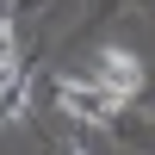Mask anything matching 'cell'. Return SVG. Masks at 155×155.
<instances>
[{"instance_id": "obj_1", "label": "cell", "mask_w": 155, "mask_h": 155, "mask_svg": "<svg viewBox=\"0 0 155 155\" xmlns=\"http://www.w3.org/2000/svg\"><path fill=\"white\" fill-rule=\"evenodd\" d=\"M143 81H149V68H143V56L137 50H124V44H106L93 56V87L106 93V106L112 112H124L137 93H143Z\"/></svg>"}, {"instance_id": "obj_2", "label": "cell", "mask_w": 155, "mask_h": 155, "mask_svg": "<svg viewBox=\"0 0 155 155\" xmlns=\"http://www.w3.org/2000/svg\"><path fill=\"white\" fill-rule=\"evenodd\" d=\"M56 99H62V112H68V118H81V124H106V112H112L106 93H99L93 81H87V87H81V81H62Z\"/></svg>"}, {"instance_id": "obj_3", "label": "cell", "mask_w": 155, "mask_h": 155, "mask_svg": "<svg viewBox=\"0 0 155 155\" xmlns=\"http://www.w3.org/2000/svg\"><path fill=\"white\" fill-rule=\"evenodd\" d=\"M12 74H19V37H12V19L0 12V87H12Z\"/></svg>"}, {"instance_id": "obj_4", "label": "cell", "mask_w": 155, "mask_h": 155, "mask_svg": "<svg viewBox=\"0 0 155 155\" xmlns=\"http://www.w3.org/2000/svg\"><path fill=\"white\" fill-rule=\"evenodd\" d=\"M62 155H87V149H62Z\"/></svg>"}]
</instances>
